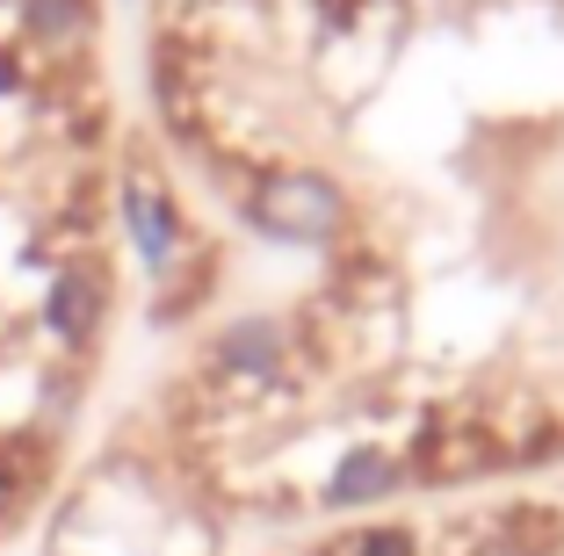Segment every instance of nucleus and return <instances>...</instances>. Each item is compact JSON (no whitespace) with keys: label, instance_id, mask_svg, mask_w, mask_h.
I'll return each mask as SVG.
<instances>
[{"label":"nucleus","instance_id":"obj_1","mask_svg":"<svg viewBox=\"0 0 564 556\" xmlns=\"http://www.w3.org/2000/svg\"><path fill=\"white\" fill-rule=\"evenodd\" d=\"M261 217H268V225H282V231H326L333 217H340V203H333L326 181L282 174V181H268V188H261Z\"/></svg>","mask_w":564,"mask_h":556},{"label":"nucleus","instance_id":"obj_2","mask_svg":"<svg viewBox=\"0 0 564 556\" xmlns=\"http://www.w3.org/2000/svg\"><path fill=\"white\" fill-rule=\"evenodd\" d=\"M123 217H131V231H138V253H145L152 268H174L182 231H174V210H166V196H152L145 174H131V188H123Z\"/></svg>","mask_w":564,"mask_h":556},{"label":"nucleus","instance_id":"obj_3","mask_svg":"<svg viewBox=\"0 0 564 556\" xmlns=\"http://www.w3.org/2000/svg\"><path fill=\"white\" fill-rule=\"evenodd\" d=\"M383 484H391V456H348V462H340V477H333V499L355 506V499H377Z\"/></svg>","mask_w":564,"mask_h":556}]
</instances>
